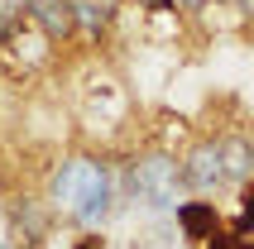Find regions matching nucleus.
Returning a JSON list of instances; mask_svg holds the SVG:
<instances>
[{
	"mask_svg": "<svg viewBox=\"0 0 254 249\" xmlns=\"http://www.w3.org/2000/svg\"><path fill=\"white\" fill-rule=\"evenodd\" d=\"M48 196L77 225L96 230V225L111 221V211H115V178H111V168L96 163V158H67L53 173V182H48Z\"/></svg>",
	"mask_w": 254,
	"mask_h": 249,
	"instance_id": "1",
	"label": "nucleus"
},
{
	"mask_svg": "<svg viewBox=\"0 0 254 249\" xmlns=\"http://www.w3.org/2000/svg\"><path fill=\"white\" fill-rule=\"evenodd\" d=\"M183 163H173L163 153H149L129 168V196L139 201L144 211H178L183 201Z\"/></svg>",
	"mask_w": 254,
	"mask_h": 249,
	"instance_id": "2",
	"label": "nucleus"
},
{
	"mask_svg": "<svg viewBox=\"0 0 254 249\" xmlns=\"http://www.w3.org/2000/svg\"><path fill=\"white\" fill-rule=\"evenodd\" d=\"M183 178L187 187H197V192H216V187H226L230 168H226V149H221V139H201L197 149L183 158Z\"/></svg>",
	"mask_w": 254,
	"mask_h": 249,
	"instance_id": "3",
	"label": "nucleus"
},
{
	"mask_svg": "<svg viewBox=\"0 0 254 249\" xmlns=\"http://www.w3.org/2000/svg\"><path fill=\"white\" fill-rule=\"evenodd\" d=\"M178 230H183V240H192V245H206V240L221 230V211H216V201H178Z\"/></svg>",
	"mask_w": 254,
	"mask_h": 249,
	"instance_id": "4",
	"label": "nucleus"
},
{
	"mask_svg": "<svg viewBox=\"0 0 254 249\" xmlns=\"http://www.w3.org/2000/svg\"><path fill=\"white\" fill-rule=\"evenodd\" d=\"M221 149H226L230 178L250 182V178H254V144H250V139H221Z\"/></svg>",
	"mask_w": 254,
	"mask_h": 249,
	"instance_id": "5",
	"label": "nucleus"
},
{
	"mask_svg": "<svg viewBox=\"0 0 254 249\" xmlns=\"http://www.w3.org/2000/svg\"><path fill=\"white\" fill-rule=\"evenodd\" d=\"M240 206H235V230L240 235H254V178L240 182V196H235Z\"/></svg>",
	"mask_w": 254,
	"mask_h": 249,
	"instance_id": "6",
	"label": "nucleus"
},
{
	"mask_svg": "<svg viewBox=\"0 0 254 249\" xmlns=\"http://www.w3.org/2000/svg\"><path fill=\"white\" fill-rule=\"evenodd\" d=\"M206 249H254V240L240 235V230H216V235L206 240Z\"/></svg>",
	"mask_w": 254,
	"mask_h": 249,
	"instance_id": "7",
	"label": "nucleus"
},
{
	"mask_svg": "<svg viewBox=\"0 0 254 249\" xmlns=\"http://www.w3.org/2000/svg\"><path fill=\"white\" fill-rule=\"evenodd\" d=\"M173 5H178V10H201L206 0H173Z\"/></svg>",
	"mask_w": 254,
	"mask_h": 249,
	"instance_id": "8",
	"label": "nucleus"
}]
</instances>
